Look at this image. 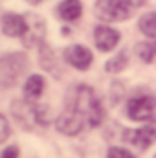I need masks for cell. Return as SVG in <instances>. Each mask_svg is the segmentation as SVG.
<instances>
[{"mask_svg": "<svg viewBox=\"0 0 156 158\" xmlns=\"http://www.w3.org/2000/svg\"><path fill=\"white\" fill-rule=\"evenodd\" d=\"M70 112H74L83 121L84 127H97L105 116L101 101L97 99L96 92L90 86H77L76 88V96H74Z\"/></svg>", "mask_w": 156, "mask_h": 158, "instance_id": "obj_1", "label": "cell"}, {"mask_svg": "<svg viewBox=\"0 0 156 158\" xmlns=\"http://www.w3.org/2000/svg\"><path fill=\"white\" fill-rule=\"evenodd\" d=\"M28 66V57L24 53H7L0 57V86L9 88L17 83Z\"/></svg>", "mask_w": 156, "mask_h": 158, "instance_id": "obj_2", "label": "cell"}, {"mask_svg": "<svg viewBox=\"0 0 156 158\" xmlns=\"http://www.w3.org/2000/svg\"><path fill=\"white\" fill-rule=\"evenodd\" d=\"M132 7L125 0H97L96 2V15L105 22L125 20L130 17Z\"/></svg>", "mask_w": 156, "mask_h": 158, "instance_id": "obj_3", "label": "cell"}, {"mask_svg": "<svg viewBox=\"0 0 156 158\" xmlns=\"http://www.w3.org/2000/svg\"><path fill=\"white\" fill-rule=\"evenodd\" d=\"M13 116H15V119L20 125H24L26 129H31L33 125L46 121V119L42 118L40 107L31 105L30 101H15L13 103Z\"/></svg>", "mask_w": 156, "mask_h": 158, "instance_id": "obj_4", "label": "cell"}, {"mask_svg": "<svg viewBox=\"0 0 156 158\" xmlns=\"http://www.w3.org/2000/svg\"><path fill=\"white\" fill-rule=\"evenodd\" d=\"M127 114L134 121H147L154 114V99L149 96H136L127 103Z\"/></svg>", "mask_w": 156, "mask_h": 158, "instance_id": "obj_5", "label": "cell"}, {"mask_svg": "<svg viewBox=\"0 0 156 158\" xmlns=\"http://www.w3.org/2000/svg\"><path fill=\"white\" fill-rule=\"evenodd\" d=\"M26 31L22 35V42L31 48L35 44H40V40L44 39V33H46V24H44V19L39 15H26Z\"/></svg>", "mask_w": 156, "mask_h": 158, "instance_id": "obj_6", "label": "cell"}, {"mask_svg": "<svg viewBox=\"0 0 156 158\" xmlns=\"http://www.w3.org/2000/svg\"><path fill=\"white\" fill-rule=\"evenodd\" d=\"M125 140L130 142L132 145L140 147V149H147L156 142V121H151L136 131H127L125 132Z\"/></svg>", "mask_w": 156, "mask_h": 158, "instance_id": "obj_7", "label": "cell"}, {"mask_svg": "<svg viewBox=\"0 0 156 158\" xmlns=\"http://www.w3.org/2000/svg\"><path fill=\"white\" fill-rule=\"evenodd\" d=\"M64 59L68 61V64H72L77 70H88V66L92 64L90 50L81 46V44H74V46L66 48L64 50Z\"/></svg>", "mask_w": 156, "mask_h": 158, "instance_id": "obj_8", "label": "cell"}, {"mask_svg": "<svg viewBox=\"0 0 156 158\" xmlns=\"http://www.w3.org/2000/svg\"><path fill=\"white\" fill-rule=\"evenodd\" d=\"M94 40L101 52H110L119 42V31H116L114 28H109V26H99L94 31Z\"/></svg>", "mask_w": 156, "mask_h": 158, "instance_id": "obj_9", "label": "cell"}, {"mask_svg": "<svg viewBox=\"0 0 156 158\" xmlns=\"http://www.w3.org/2000/svg\"><path fill=\"white\" fill-rule=\"evenodd\" d=\"M0 24H2V31L7 37H22L26 31V19L17 13H6Z\"/></svg>", "mask_w": 156, "mask_h": 158, "instance_id": "obj_10", "label": "cell"}, {"mask_svg": "<svg viewBox=\"0 0 156 158\" xmlns=\"http://www.w3.org/2000/svg\"><path fill=\"white\" fill-rule=\"evenodd\" d=\"M55 127H57V131L59 132H63V134H68V136H74V134H77L83 131V121L74 114V112H64V114H61L59 119H57V123H55Z\"/></svg>", "mask_w": 156, "mask_h": 158, "instance_id": "obj_11", "label": "cell"}, {"mask_svg": "<svg viewBox=\"0 0 156 158\" xmlns=\"http://www.w3.org/2000/svg\"><path fill=\"white\" fill-rule=\"evenodd\" d=\"M57 13H59V17L63 20L72 22V20H77L79 17H81L83 6H81L79 0H63L59 4V7H57Z\"/></svg>", "mask_w": 156, "mask_h": 158, "instance_id": "obj_12", "label": "cell"}, {"mask_svg": "<svg viewBox=\"0 0 156 158\" xmlns=\"http://www.w3.org/2000/svg\"><path fill=\"white\" fill-rule=\"evenodd\" d=\"M42 90H44V79L40 77V76H30V77L26 79V83H24V94H26V98L35 99V98H39L40 94H42Z\"/></svg>", "mask_w": 156, "mask_h": 158, "instance_id": "obj_13", "label": "cell"}, {"mask_svg": "<svg viewBox=\"0 0 156 158\" xmlns=\"http://www.w3.org/2000/svg\"><path fill=\"white\" fill-rule=\"evenodd\" d=\"M140 30L145 37H156V13H147L140 19Z\"/></svg>", "mask_w": 156, "mask_h": 158, "instance_id": "obj_14", "label": "cell"}, {"mask_svg": "<svg viewBox=\"0 0 156 158\" xmlns=\"http://www.w3.org/2000/svg\"><path fill=\"white\" fill-rule=\"evenodd\" d=\"M127 63H129L127 53L121 52V53H117L114 59H110V61L107 63V70H109V72H121V70L127 66Z\"/></svg>", "mask_w": 156, "mask_h": 158, "instance_id": "obj_15", "label": "cell"}, {"mask_svg": "<svg viewBox=\"0 0 156 158\" xmlns=\"http://www.w3.org/2000/svg\"><path fill=\"white\" fill-rule=\"evenodd\" d=\"M136 52H138L140 59H143L145 63L153 61V53H154V48L153 46H149V44H138L136 46Z\"/></svg>", "mask_w": 156, "mask_h": 158, "instance_id": "obj_16", "label": "cell"}, {"mask_svg": "<svg viewBox=\"0 0 156 158\" xmlns=\"http://www.w3.org/2000/svg\"><path fill=\"white\" fill-rule=\"evenodd\" d=\"M109 158H136L132 153H129L127 149H121V147H112L109 149Z\"/></svg>", "mask_w": 156, "mask_h": 158, "instance_id": "obj_17", "label": "cell"}, {"mask_svg": "<svg viewBox=\"0 0 156 158\" xmlns=\"http://www.w3.org/2000/svg\"><path fill=\"white\" fill-rule=\"evenodd\" d=\"M7 136H9V123H7V119L0 114V143L6 142Z\"/></svg>", "mask_w": 156, "mask_h": 158, "instance_id": "obj_18", "label": "cell"}, {"mask_svg": "<svg viewBox=\"0 0 156 158\" xmlns=\"http://www.w3.org/2000/svg\"><path fill=\"white\" fill-rule=\"evenodd\" d=\"M0 158H18V149H17L15 145H11V147H7V149L0 155Z\"/></svg>", "mask_w": 156, "mask_h": 158, "instance_id": "obj_19", "label": "cell"}, {"mask_svg": "<svg viewBox=\"0 0 156 158\" xmlns=\"http://www.w3.org/2000/svg\"><path fill=\"white\" fill-rule=\"evenodd\" d=\"M130 7H140V6H143L145 4V0H125Z\"/></svg>", "mask_w": 156, "mask_h": 158, "instance_id": "obj_20", "label": "cell"}, {"mask_svg": "<svg viewBox=\"0 0 156 158\" xmlns=\"http://www.w3.org/2000/svg\"><path fill=\"white\" fill-rule=\"evenodd\" d=\"M31 4H39V2H42V0H30Z\"/></svg>", "mask_w": 156, "mask_h": 158, "instance_id": "obj_21", "label": "cell"}, {"mask_svg": "<svg viewBox=\"0 0 156 158\" xmlns=\"http://www.w3.org/2000/svg\"><path fill=\"white\" fill-rule=\"evenodd\" d=\"M154 53H156V46H154Z\"/></svg>", "mask_w": 156, "mask_h": 158, "instance_id": "obj_22", "label": "cell"}]
</instances>
